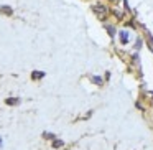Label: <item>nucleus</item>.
Returning <instances> with one entry per match:
<instances>
[{"instance_id":"nucleus-1","label":"nucleus","mask_w":153,"mask_h":150,"mask_svg":"<svg viewBox=\"0 0 153 150\" xmlns=\"http://www.w3.org/2000/svg\"><path fill=\"white\" fill-rule=\"evenodd\" d=\"M128 38H130V35L127 33V31H120V40H122V43H123V45L128 43Z\"/></svg>"}]
</instances>
